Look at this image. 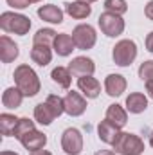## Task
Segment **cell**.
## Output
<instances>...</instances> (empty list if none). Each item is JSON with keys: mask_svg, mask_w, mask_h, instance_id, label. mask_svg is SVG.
<instances>
[{"mask_svg": "<svg viewBox=\"0 0 153 155\" xmlns=\"http://www.w3.org/2000/svg\"><path fill=\"white\" fill-rule=\"evenodd\" d=\"M20 54V49L18 45L9 38V36H2L0 38V60L2 63H11L18 58Z\"/></svg>", "mask_w": 153, "mask_h": 155, "instance_id": "8fae6325", "label": "cell"}, {"mask_svg": "<svg viewBox=\"0 0 153 155\" xmlns=\"http://www.w3.org/2000/svg\"><path fill=\"white\" fill-rule=\"evenodd\" d=\"M144 15L150 18V20H153V0H150L148 4H146V9H144Z\"/></svg>", "mask_w": 153, "mask_h": 155, "instance_id": "f546056e", "label": "cell"}, {"mask_svg": "<svg viewBox=\"0 0 153 155\" xmlns=\"http://www.w3.org/2000/svg\"><path fill=\"white\" fill-rule=\"evenodd\" d=\"M150 144L153 146V132H151V135H150Z\"/></svg>", "mask_w": 153, "mask_h": 155, "instance_id": "d590c367", "label": "cell"}, {"mask_svg": "<svg viewBox=\"0 0 153 155\" xmlns=\"http://www.w3.org/2000/svg\"><path fill=\"white\" fill-rule=\"evenodd\" d=\"M20 143H22V146H24L25 150H29V152H38V150H43V146L47 144V135L41 134V132H38V130L34 128V130H31L29 134H25V135L20 139Z\"/></svg>", "mask_w": 153, "mask_h": 155, "instance_id": "30bf717a", "label": "cell"}, {"mask_svg": "<svg viewBox=\"0 0 153 155\" xmlns=\"http://www.w3.org/2000/svg\"><path fill=\"white\" fill-rule=\"evenodd\" d=\"M33 2H41V0H31V4H33Z\"/></svg>", "mask_w": 153, "mask_h": 155, "instance_id": "74e56055", "label": "cell"}, {"mask_svg": "<svg viewBox=\"0 0 153 155\" xmlns=\"http://www.w3.org/2000/svg\"><path fill=\"white\" fill-rule=\"evenodd\" d=\"M50 78H52V81H54L58 87H61V88H69V87H70V81H72L70 71L65 69V67H56V69L50 72Z\"/></svg>", "mask_w": 153, "mask_h": 155, "instance_id": "603a6c76", "label": "cell"}, {"mask_svg": "<svg viewBox=\"0 0 153 155\" xmlns=\"http://www.w3.org/2000/svg\"><path fill=\"white\" fill-rule=\"evenodd\" d=\"M31 60L36 65H40V67H45L52 60V51L47 45H33V49H31Z\"/></svg>", "mask_w": 153, "mask_h": 155, "instance_id": "7402d4cb", "label": "cell"}, {"mask_svg": "<svg viewBox=\"0 0 153 155\" xmlns=\"http://www.w3.org/2000/svg\"><path fill=\"white\" fill-rule=\"evenodd\" d=\"M96 155H115V152H112V150H99Z\"/></svg>", "mask_w": 153, "mask_h": 155, "instance_id": "d6a6232c", "label": "cell"}, {"mask_svg": "<svg viewBox=\"0 0 153 155\" xmlns=\"http://www.w3.org/2000/svg\"><path fill=\"white\" fill-rule=\"evenodd\" d=\"M0 155H18V153H15V152H2Z\"/></svg>", "mask_w": 153, "mask_h": 155, "instance_id": "e575fe53", "label": "cell"}, {"mask_svg": "<svg viewBox=\"0 0 153 155\" xmlns=\"http://www.w3.org/2000/svg\"><path fill=\"white\" fill-rule=\"evenodd\" d=\"M146 49H148V51L153 54V31L148 35V36H146Z\"/></svg>", "mask_w": 153, "mask_h": 155, "instance_id": "4dcf8cb0", "label": "cell"}, {"mask_svg": "<svg viewBox=\"0 0 153 155\" xmlns=\"http://www.w3.org/2000/svg\"><path fill=\"white\" fill-rule=\"evenodd\" d=\"M18 121H20V117L13 116V114H2L0 116V132H2V135H13Z\"/></svg>", "mask_w": 153, "mask_h": 155, "instance_id": "cb8c5ba5", "label": "cell"}, {"mask_svg": "<svg viewBox=\"0 0 153 155\" xmlns=\"http://www.w3.org/2000/svg\"><path fill=\"white\" fill-rule=\"evenodd\" d=\"M63 99H65V112L70 117H77V116H81V114H85V110H86V99L79 92L70 90V92H67V96Z\"/></svg>", "mask_w": 153, "mask_h": 155, "instance_id": "ba28073f", "label": "cell"}, {"mask_svg": "<svg viewBox=\"0 0 153 155\" xmlns=\"http://www.w3.org/2000/svg\"><path fill=\"white\" fill-rule=\"evenodd\" d=\"M121 128H117L115 124H112L110 121H101L99 123V126H97V135H99V139L103 141V143H106V144H114L115 139H117V135L121 134L119 132Z\"/></svg>", "mask_w": 153, "mask_h": 155, "instance_id": "2e32d148", "label": "cell"}, {"mask_svg": "<svg viewBox=\"0 0 153 155\" xmlns=\"http://www.w3.org/2000/svg\"><path fill=\"white\" fill-rule=\"evenodd\" d=\"M72 40H74V43H76L77 49L88 51V49H92V47L96 45L97 35H96V29H94L92 25L81 24V25L74 27V31H72Z\"/></svg>", "mask_w": 153, "mask_h": 155, "instance_id": "8992f818", "label": "cell"}, {"mask_svg": "<svg viewBox=\"0 0 153 155\" xmlns=\"http://www.w3.org/2000/svg\"><path fill=\"white\" fill-rule=\"evenodd\" d=\"M139 78L142 81H151L153 79V60H148V61L141 63V67H139Z\"/></svg>", "mask_w": 153, "mask_h": 155, "instance_id": "83f0119b", "label": "cell"}, {"mask_svg": "<svg viewBox=\"0 0 153 155\" xmlns=\"http://www.w3.org/2000/svg\"><path fill=\"white\" fill-rule=\"evenodd\" d=\"M61 148L67 155H79L83 152V135L77 128H67L63 132Z\"/></svg>", "mask_w": 153, "mask_h": 155, "instance_id": "52a82bcc", "label": "cell"}, {"mask_svg": "<svg viewBox=\"0 0 153 155\" xmlns=\"http://www.w3.org/2000/svg\"><path fill=\"white\" fill-rule=\"evenodd\" d=\"M79 2H86V4H90V2H96V0H79Z\"/></svg>", "mask_w": 153, "mask_h": 155, "instance_id": "8d00e7d4", "label": "cell"}, {"mask_svg": "<svg viewBox=\"0 0 153 155\" xmlns=\"http://www.w3.org/2000/svg\"><path fill=\"white\" fill-rule=\"evenodd\" d=\"M105 9L114 15H124L128 11V4L124 0H105Z\"/></svg>", "mask_w": 153, "mask_h": 155, "instance_id": "4316f807", "label": "cell"}, {"mask_svg": "<svg viewBox=\"0 0 153 155\" xmlns=\"http://www.w3.org/2000/svg\"><path fill=\"white\" fill-rule=\"evenodd\" d=\"M38 16L49 24H61L63 22V11L54 4H47V5L38 7Z\"/></svg>", "mask_w": 153, "mask_h": 155, "instance_id": "9a60e30c", "label": "cell"}, {"mask_svg": "<svg viewBox=\"0 0 153 155\" xmlns=\"http://www.w3.org/2000/svg\"><path fill=\"white\" fill-rule=\"evenodd\" d=\"M0 27L5 31V33H11V35H18V36H24L29 33L31 29V20L24 15H18V13H13V11H5L0 15Z\"/></svg>", "mask_w": 153, "mask_h": 155, "instance_id": "7a4b0ae2", "label": "cell"}, {"mask_svg": "<svg viewBox=\"0 0 153 155\" xmlns=\"http://www.w3.org/2000/svg\"><path fill=\"white\" fill-rule=\"evenodd\" d=\"M106 121H110L112 124H115L117 128H122L126 123H128V114H126V110L121 107V105H110L108 108H106V116H105Z\"/></svg>", "mask_w": 153, "mask_h": 155, "instance_id": "d6986e66", "label": "cell"}, {"mask_svg": "<svg viewBox=\"0 0 153 155\" xmlns=\"http://www.w3.org/2000/svg\"><path fill=\"white\" fill-rule=\"evenodd\" d=\"M69 71H70V74L72 76H92L94 74V71H96V65H94V61L90 60V58H85V56H77L74 58L70 63H69V67H67Z\"/></svg>", "mask_w": 153, "mask_h": 155, "instance_id": "9c48e42d", "label": "cell"}, {"mask_svg": "<svg viewBox=\"0 0 153 155\" xmlns=\"http://www.w3.org/2000/svg\"><path fill=\"white\" fill-rule=\"evenodd\" d=\"M105 90L112 97L121 96L126 90V79H124V76H121V74H110V76H106V79H105Z\"/></svg>", "mask_w": 153, "mask_h": 155, "instance_id": "4fadbf2b", "label": "cell"}, {"mask_svg": "<svg viewBox=\"0 0 153 155\" xmlns=\"http://www.w3.org/2000/svg\"><path fill=\"white\" fill-rule=\"evenodd\" d=\"M115 153L119 155H141L144 152V143L141 137H137L135 134H128V132H121L112 144Z\"/></svg>", "mask_w": 153, "mask_h": 155, "instance_id": "3957f363", "label": "cell"}, {"mask_svg": "<svg viewBox=\"0 0 153 155\" xmlns=\"http://www.w3.org/2000/svg\"><path fill=\"white\" fill-rule=\"evenodd\" d=\"M56 114H54V110L50 108V105L45 101V103H38L36 107H34V119L38 121L40 124H43V126H49L54 119H56Z\"/></svg>", "mask_w": 153, "mask_h": 155, "instance_id": "44dd1931", "label": "cell"}, {"mask_svg": "<svg viewBox=\"0 0 153 155\" xmlns=\"http://www.w3.org/2000/svg\"><path fill=\"white\" fill-rule=\"evenodd\" d=\"M148 108V99L144 94L141 92H132L128 97H126V110L130 114H141Z\"/></svg>", "mask_w": 153, "mask_h": 155, "instance_id": "ac0fdd59", "label": "cell"}, {"mask_svg": "<svg viewBox=\"0 0 153 155\" xmlns=\"http://www.w3.org/2000/svg\"><path fill=\"white\" fill-rule=\"evenodd\" d=\"M146 92L150 94V97L153 99V79L151 81H146Z\"/></svg>", "mask_w": 153, "mask_h": 155, "instance_id": "1f68e13d", "label": "cell"}, {"mask_svg": "<svg viewBox=\"0 0 153 155\" xmlns=\"http://www.w3.org/2000/svg\"><path fill=\"white\" fill-rule=\"evenodd\" d=\"M97 24H99L101 33L106 35V36H110V38H115V36L122 35V31H124V20H122L119 15L108 13V11H105V13L99 16Z\"/></svg>", "mask_w": 153, "mask_h": 155, "instance_id": "5b68a950", "label": "cell"}, {"mask_svg": "<svg viewBox=\"0 0 153 155\" xmlns=\"http://www.w3.org/2000/svg\"><path fill=\"white\" fill-rule=\"evenodd\" d=\"M56 36H58V33L52 31V29H40L38 33L34 35V38H33V43L34 45H47V47H50L54 43Z\"/></svg>", "mask_w": 153, "mask_h": 155, "instance_id": "d4e9b609", "label": "cell"}, {"mask_svg": "<svg viewBox=\"0 0 153 155\" xmlns=\"http://www.w3.org/2000/svg\"><path fill=\"white\" fill-rule=\"evenodd\" d=\"M31 155H52V153L47 152V150H38V152H31Z\"/></svg>", "mask_w": 153, "mask_h": 155, "instance_id": "836d02e7", "label": "cell"}, {"mask_svg": "<svg viewBox=\"0 0 153 155\" xmlns=\"http://www.w3.org/2000/svg\"><path fill=\"white\" fill-rule=\"evenodd\" d=\"M112 58L114 63L119 67H128L133 63V60L137 58V45L133 40H121L117 41L112 51Z\"/></svg>", "mask_w": 153, "mask_h": 155, "instance_id": "277c9868", "label": "cell"}, {"mask_svg": "<svg viewBox=\"0 0 153 155\" xmlns=\"http://www.w3.org/2000/svg\"><path fill=\"white\" fill-rule=\"evenodd\" d=\"M52 47H54V52H56L58 56H69V54H72V51L76 49V43H74V40H72L70 35L61 33V35L56 36Z\"/></svg>", "mask_w": 153, "mask_h": 155, "instance_id": "5bb4252c", "label": "cell"}, {"mask_svg": "<svg viewBox=\"0 0 153 155\" xmlns=\"http://www.w3.org/2000/svg\"><path fill=\"white\" fill-rule=\"evenodd\" d=\"M24 97H25V96L20 92L18 87H9V88H5L4 94H2V105H4L5 108H18V107L22 105Z\"/></svg>", "mask_w": 153, "mask_h": 155, "instance_id": "ffe728a7", "label": "cell"}, {"mask_svg": "<svg viewBox=\"0 0 153 155\" xmlns=\"http://www.w3.org/2000/svg\"><path fill=\"white\" fill-rule=\"evenodd\" d=\"M15 85L25 97H33L40 92V78L29 65H18L15 69Z\"/></svg>", "mask_w": 153, "mask_h": 155, "instance_id": "6da1fadb", "label": "cell"}, {"mask_svg": "<svg viewBox=\"0 0 153 155\" xmlns=\"http://www.w3.org/2000/svg\"><path fill=\"white\" fill-rule=\"evenodd\" d=\"M31 130H34V121H31L29 117H20V121H18V124H16V128H15L13 137L20 141V139H22L25 134H29Z\"/></svg>", "mask_w": 153, "mask_h": 155, "instance_id": "484cf974", "label": "cell"}, {"mask_svg": "<svg viewBox=\"0 0 153 155\" xmlns=\"http://www.w3.org/2000/svg\"><path fill=\"white\" fill-rule=\"evenodd\" d=\"M7 4L15 9H25V7H29L31 0H7Z\"/></svg>", "mask_w": 153, "mask_h": 155, "instance_id": "f1b7e54d", "label": "cell"}, {"mask_svg": "<svg viewBox=\"0 0 153 155\" xmlns=\"http://www.w3.org/2000/svg\"><path fill=\"white\" fill-rule=\"evenodd\" d=\"M77 87H79V90L85 94L86 99H96V97L99 96V92H101L99 81L92 76H81L77 79Z\"/></svg>", "mask_w": 153, "mask_h": 155, "instance_id": "7c38bea8", "label": "cell"}, {"mask_svg": "<svg viewBox=\"0 0 153 155\" xmlns=\"http://www.w3.org/2000/svg\"><path fill=\"white\" fill-rule=\"evenodd\" d=\"M65 11H67V15H70L72 18H76V20H83V18H88L90 16V13H92V7H90V4H86V2H67L65 4Z\"/></svg>", "mask_w": 153, "mask_h": 155, "instance_id": "e0dca14e", "label": "cell"}]
</instances>
